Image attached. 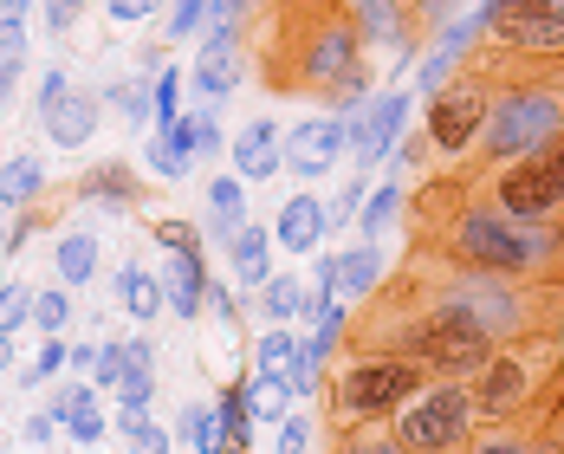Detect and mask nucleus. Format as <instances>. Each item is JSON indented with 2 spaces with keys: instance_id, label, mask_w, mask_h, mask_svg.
Returning <instances> with one entry per match:
<instances>
[{
  "instance_id": "nucleus-1",
  "label": "nucleus",
  "mask_w": 564,
  "mask_h": 454,
  "mask_svg": "<svg viewBox=\"0 0 564 454\" xmlns=\"http://www.w3.org/2000/svg\"><path fill=\"white\" fill-rule=\"evenodd\" d=\"M402 215H409V240L448 253L460 267H487V273L532 285H564V221H519L474 175H435L429 188H415V202H402Z\"/></svg>"
},
{
  "instance_id": "nucleus-2",
  "label": "nucleus",
  "mask_w": 564,
  "mask_h": 454,
  "mask_svg": "<svg viewBox=\"0 0 564 454\" xmlns=\"http://www.w3.org/2000/svg\"><path fill=\"white\" fill-rule=\"evenodd\" d=\"M273 26H280V46L267 58L273 91H318L325 98L364 58V33H357L344 0H285L273 13Z\"/></svg>"
},
{
  "instance_id": "nucleus-3",
  "label": "nucleus",
  "mask_w": 564,
  "mask_h": 454,
  "mask_svg": "<svg viewBox=\"0 0 564 454\" xmlns=\"http://www.w3.org/2000/svg\"><path fill=\"white\" fill-rule=\"evenodd\" d=\"M467 397L480 422H539L564 409V332L494 344V357L467 377Z\"/></svg>"
},
{
  "instance_id": "nucleus-4",
  "label": "nucleus",
  "mask_w": 564,
  "mask_h": 454,
  "mask_svg": "<svg viewBox=\"0 0 564 454\" xmlns=\"http://www.w3.org/2000/svg\"><path fill=\"white\" fill-rule=\"evenodd\" d=\"M429 383L422 364L409 357H390V350H350L344 344L338 357L325 364L318 377V409H325V435H344V429H377L390 422L402 402Z\"/></svg>"
},
{
  "instance_id": "nucleus-5",
  "label": "nucleus",
  "mask_w": 564,
  "mask_h": 454,
  "mask_svg": "<svg viewBox=\"0 0 564 454\" xmlns=\"http://www.w3.org/2000/svg\"><path fill=\"white\" fill-rule=\"evenodd\" d=\"M558 130H564L558 85H500L494 105H487V123H480V143H474V156L460 163V175L500 170V163H512V156L552 143Z\"/></svg>"
},
{
  "instance_id": "nucleus-6",
  "label": "nucleus",
  "mask_w": 564,
  "mask_h": 454,
  "mask_svg": "<svg viewBox=\"0 0 564 454\" xmlns=\"http://www.w3.org/2000/svg\"><path fill=\"white\" fill-rule=\"evenodd\" d=\"M480 429V409L467 397V377H429L415 397L390 415L402 454H460Z\"/></svg>"
},
{
  "instance_id": "nucleus-7",
  "label": "nucleus",
  "mask_w": 564,
  "mask_h": 454,
  "mask_svg": "<svg viewBox=\"0 0 564 454\" xmlns=\"http://www.w3.org/2000/svg\"><path fill=\"white\" fill-rule=\"evenodd\" d=\"M487 105H494V85L480 78V72H454L448 85H435L429 91V105H422V143H429V170L448 175L460 170L467 156H474V143H480V123H487Z\"/></svg>"
},
{
  "instance_id": "nucleus-8",
  "label": "nucleus",
  "mask_w": 564,
  "mask_h": 454,
  "mask_svg": "<svg viewBox=\"0 0 564 454\" xmlns=\"http://www.w3.org/2000/svg\"><path fill=\"white\" fill-rule=\"evenodd\" d=\"M507 215L519 221H564V130L552 143H539V150H525V156H512L500 170L474 175Z\"/></svg>"
},
{
  "instance_id": "nucleus-9",
  "label": "nucleus",
  "mask_w": 564,
  "mask_h": 454,
  "mask_svg": "<svg viewBox=\"0 0 564 454\" xmlns=\"http://www.w3.org/2000/svg\"><path fill=\"white\" fill-rule=\"evenodd\" d=\"M402 130H409V91H383V98H370L364 111L350 117V156H357V170L370 175L383 156H395Z\"/></svg>"
},
{
  "instance_id": "nucleus-10",
  "label": "nucleus",
  "mask_w": 564,
  "mask_h": 454,
  "mask_svg": "<svg viewBox=\"0 0 564 454\" xmlns=\"http://www.w3.org/2000/svg\"><path fill=\"white\" fill-rule=\"evenodd\" d=\"M344 150H350V123L344 117H305V123L285 130V170L299 182H318Z\"/></svg>"
},
{
  "instance_id": "nucleus-11",
  "label": "nucleus",
  "mask_w": 564,
  "mask_h": 454,
  "mask_svg": "<svg viewBox=\"0 0 564 454\" xmlns=\"http://www.w3.org/2000/svg\"><path fill=\"white\" fill-rule=\"evenodd\" d=\"M460 454H564V409L539 422H480Z\"/></svg>"
},
{
  "instance_id": "nucleus-12",
  "label": "nucleus",
  "mask_w": 564,
  "mask_h": 454,
  "mask_svg": "<svg viewBox=\"0 0 564 454\" xmlns=\"http://www.w3.org/2000/svg\"><path fill=\"white\" fill-rule=\"evenodd\" d=\"M350 7V20H357V33H364V46H402V58H415L422 46V33H415V0H344Z\"/></svg>"
},
{
  "instance_id": "nucleus-13",
  "label": "nucleus",
  "mask_w": 564,
  "mask_h": 454,
  "mask_svg": "<svg viewBox=\"0 0 564 454\" xmlns=\"http://www.w3.org/2000/svg\"><path fill=\"white\" fill-rule=\"evenodd\" d=\"M227 150H234V175L240 182H273L285 170V130L273 117H253L240 137H227Z\"/></svg>"
},
{
  "instance_id": "nucleus-14",
  "label": "nucleus",
  "mask_w": 564,
  "mask_h": 454,
  "mask_svg": "<svg viewBox=\"0 0 564 454\" xmlns=\"http://www.w3.org/2000/svg\"><path fill=\"white\" fill-rule=\"evenodd\" d=\"M325 234H332L325 202H318V195H292L280 208V221H273V247H285V253H318Z\"/></svg>"
},
{
  "instance_id": "nucleus-15",
  "label": "nucleus",
  "mask_w": 564,
  "mask_h": 454,
  "mask_svg": "<svg viewBox=\"0 0 564 454\" xmlns=\"http://www.w3.org/2000/svg\"><path fill=\"white\" fill-rule=\"evenodd\" d=\"M46 137H53L58 150H85L91 137H98V117H105V105L91 98V91H65L58 105H46Z\"/></svg>"
},
{
  "instance_id": "nucleus-16",
  "label": "nucleus",
  "mask_w": 564,
  "mask_h": 454,
  "mask_svg": "<svg viewBox=\"0 0 564 454\" xmlns=\"http://www.w3.org/2000/svg\"><path fill=\"white\" fill-rule=\"evenodd\" d=\"M240 40H208L202 58H195V91H202V105H221L240 91Z\"/></svg>"
},
{
  "instance_id": "nucleus-17",
  "label": "nucleus",
  "mask_w": 564,
  "mask_h": 454,
  "mask_svg": "<svg viewBox=\"0 0 564 454\" xmlns=\"http://www.w3.org/2000/svg\"><path fill=\"white\" fill-rule=\"evenodd\" d=\"M163 292H170V312L202 318V312H208V260H202V253H170Z\"/></svg>"
},
{
  "instance_id": "nucleus-18",
  "label": "nucleus",
  "mask_w": 564,
  "mask_h": 454,
  "mask_svg": "<svg viewBox=\"0 0 564 454\" xmlns=\"http://www.w3.org/2000/svg\"><path fill=\"white\" fill-rule=\"evenodd\" d=\"M383 273H390V267H383V247H377V240H357L350 253H338V299L344 305H364V299L383 285Z\"/></svg>"
},
{
  "instance_id": "nucleus-19",
  "label": "nucleus",
  "mask_w": 564,
  "mask_h": 454,
  "mask_svg": "<svg viewBox=\"0 0 564 454\" xmlns=\"http://www.w3.org/2000/svg\"><path fill=\"white\" fill-rule=\"evenodd\" d=\"M227 260H234V273L247 292H260V280L273 273V234L260 221H240L234 227V240H227Z\"/></svg>"
},
{
  "instance_id": "nucleus-20",
  "label": "nucleus",
  "mask_w": 564,
  "mask_h": 454,
  "mask_svg": "<svg viewBox=\"0 0 564 454\" xmlns=\"http://www.w3.org/2000/svg\"><path fill=\"white\" fill-rule=\"evenodd\" d=\"M40 188H46V163L33 150H20V156L0 163V208H33Z\"/></svg>"
},
{
  "instance_id": "nucleus-21",
  "label": "nucleus",
  "mask_w": 564,
  "mask_h": 454,
  "mask_svg": "<svg viewBox=\"0 0 564 454\" xmlns=\"http://www.w3.org/2000/svg\"><path fill=\"white\" fill-rule=\"evenodd\" d=\"M402 202H409V188H402V175L390 182H377L370 195H364V208H357V240H383V227L402 215Z\"/></svg>"
},
{
  "instance_id": "nucleus-22",
  "label": "nucleus",
  "mask_w": 564,
  "mask_h": 454,
  "mask_svg": "<svg viewBox=\"0 0 564 454\" xmlns=\"http://www.w3.org/2000/svg\"><path fill=\"white\" fill-rule=\"evenodd\" d=\"M117 292H123V312L143 318V325L170 305V292H163V280H156L150 267H117Z\"/></svg>"
},
{
  "instance_id": "nucleus-23",
  "label": "nucleus",
  "mask_w": 564,
  "mask_h": 454,
  "mask_svg": "<svg viewBox=\"0 0 564 454\" xmlns=\"http://www.w3.org/2000/svg\"><path fill=\"white\" fill-rule=\"evenodd\" d=\"M53 267H58V285H91L98 280V234H65L53 247Z\"/></svg>"
},
{
  "instance_id": "nucleus-24",
  "label": "nucleus",
  "mask_w": 564,
  "mask_h": 454,
  "mask_svg": "<svg viewBox=\"0 0 564 454\" xmlns=\"http://www.w3.org/2000/svg\"><path fill=\"white\" fill-rule=\"evenodd\" d=\"M299 299H305V280H292V273H267L260 292H253V312H260L267 325H292V318H299Z\"/></svg>"
},
{
  "instance_id": "nucleus-25",
  "label": "nucleus",
  "mask_w": 564,
  "mask_h": 454,
  "mask_svg": "<svg viewBox=\"0 0 564 454\" xmlns=\"http://www.w3.org/2000/svg\"><path fill=\"white\" fill-rule=\"evenodd\" d=\"M175 448L221 454V422H215V402H188V409L175 415Z\"/></svg>"
},
{
  "instance_id": "nucleus-26",
  "label": "nucleus",
  "mask_w": 564,
  "mask_h": 454,
  "mask_svg": "<svg viewBox=\"0 0 564 454\" xmlns=\"http://www.w3.org/2000/svg\"><path fill=\"white\" fill-rule=\"evenodd\" d=\"M78 195L85 202H105V208H137V175L123 170V163H105V170H91L85 182H78Z\"/></svg>"
},
{
  "instance_id": "nucleus-27",
  "label": "nucleus",
  "mask_w": 564,
  "mask_h": 454,
  "mask_svg": "<svg viewBox=\"0 0 564 454\" xmlns=\"http://www.w3.org/2000/svg\"><path fill=\"white\" fill-rule=\"evenodd\" d=\"M292 364H299V332H292V325H267L260 344H253V377H280L285 383Z\"/></svg>"
},
{
  "instance_id": "nucleus-28",
  "label": "nucleus",
  "mask_w": 564,
  "mask_h": 454,
  "mask_svg": "<svg viewBox=\"0 0 564 454\" xmlns=\"http://www.w3.org/2000/svg\"><path fill=\"white\" fill-rule=\"evenodd\" d=\"M370 98H377V72H370V58H357V65L344 72L338 85L325 91V105H332V117H344V123H350V117L364 111Z\"/></svg>"
},
{
  "instance_id": "nucleus-29",
  "label": "nucleus",
  "mask_w": 564,
  "mask_h": 454,
  "mask_svg": "<svg viewBox=\"0 0 564 454\" xmlns=\"http://www.w3.org/2000/svg\"><path fill=\"white\" fill-rule=\"evenodd\" d=\"M247 415L280 429L285 415H292V390H285L280 377H253V370H247Z\"/></svg>"
},
{
  "instance_id": "nucleus-30",
  "label": "nucleus",
  "mask_w": 564,
  "mask_h": 454,
  "mask_svg": "<svg viewBox=\"0 0 564 454\" xmlns=\"http://www.w3.org/2000/svg\"><path fill=\"white\" fill-rule=\"evenodd\" d=\"M332 454H402V442L390 435V422H377V429H344V435H325Z\"/></svg>"
},
{
  "instance_id": "nucleus-31",
  "label": "nucleus",
  "mask_w": 564,
  "mask_h": 454,
  "mask_svg": "<svg viewBox=\"0 0 564 454\" xmlns=\"http://www.w3.org/2000/svg\"><path fill=\"white\" fill-rule=\"evenodd\" d=\"M85 409H98V383H91V377H72V383H58V390H53L58 429H65V422H78Z\"/></svg>"
},
{
  "instance_id": "nucleus-32",
  "label": "nucleus",
  "mask_w": 564,
  "mask_h": 454,
  "mask_svg": "<svg viewBox=\"0 0 564 454\" xmlns=\"http://www.w3.org/2000/svg\"><path fill=\"white\" fill-rule=\"evenodd\" d=\"M33 325H40L46 338L72 325V285H58V292H53V285H46V292H33Z\"/></svg>"
},
{
  "instance_id": "nucleus-33",
  "label": "nucleus",
  "mask_w": 564,
  "mask_h": 454,
  "mask_svg": "<svg viewBox=\"0 0 564 454\" xmlns=\"http://www.w3.org/2000/svg\"><path fill=\"white\" fill-rule=\"evenodd\" d=\"M247 7H253V0H208V13H202V40H240Z\"/></svg>"
},
{
  "instance_id": "nucleus-34",
  "label": "nucleus",
  "mask_w": 564,
  "mask_h": 454,
  "mask_svg": "<svg viewBox=\"0 0 564 454\" xmlns=\"http://www.w3.org/2000/svg\"><path fill=\"white\" fill-rule=\"evenodd\" d=\"M117 409H150L156 402V370H137V364H123V377L111 383Z\"/></svg>"
},
{
  "instance_id": "nucleus-35",
  "label": "nucleus",
  "mask_w": 564,
  "mask_h": 454,
  "mask_svg": "<svg viewBox=\"0 0 564 454\" xmlns=\"http://www.w3.org/2000/svg\"><path fill=\"white\" fill-rule=\"evenodd\" d=\"M65 364H72V344H65V338H58V332H53V338L40 344V357H33V370H20V383L33 390V383H46V377H58Z\"/></svg>"
},
{
  "instance_id": "nucleus-36",
  "label": "nucleus",
  "mask_w": 564,
  "mask_h": 454,
  "mask_svg": "<svg viewBox=\"0 0 564 454\" xmlns=\"http://www.w3.org/2000/svg\"><path fill=\"white\" fill-rule=\"evenodd\" d=\"M111 98H117V111L130 117V123H150V117H156V98H150V78H123V85H117Z\"/></svg>"
},
{
  "instance_id": "nucleus-37",
  "label": "nucleus",
  "mask_w": 564,
  "mask_h": 454,
  "mask_svg": "<svg viewBox=\"0 0 564 454\" xmlns=\"http://www.w3.org/2000/svg\"><path fill=\"white\" fill-rule=\"evenodd\" d=\"M150 98H156V130H163V123H175V98H182V72H175V65H156V78H150Z\"/></svg>"
},
{
  "instance_id": "nucleus-38",
  "label": "nucleus",
  "mask_w": 564,
  "mask_h": 454,
  "mask_svg": "<svg viewBox=\"0 0 564 454\" xmlns=\"http://www.w3.org/2000/svg\"><path fill=\"white\" fill-rule=\"evenodd\" d=\"M33 318V285H0V332H20Z\"/></svg>"
},
{
  "instance_id": "nucleus-39",
  "label": "nucleus",
  "mask_w": 564,
  "mask_h": 454,
  "mask_svg": "<svg viewBox=\"0 0 564 454\" xmlns=\"http://www.w3.org/2000/svg\"><path fill=\"white\" fill-rule=\"evenodd\" d=\"M117 377H123V338H105V344H98V364H91V383H98V397H111Z\"/></svg>"
},
{
  "instance_id": "nucleus-40",
  "label": "nucleus",
  "mask_w": 564,
  "mask_h": 454,
  "mask_svg": "<svg viewBox=\"0 0 564 454\" xmlns=\"http://www.w3.org/2000/svg\"><path fill=\"white\" fill-rule=\"evenodd\" d=\"M156 240H163V253H202L208 247L195 221H156Z\"/></svg>"
},
{
  "instance_id": "nucleus-41",
  "label": "nucleus",
  "mask_w": 564,
  "mask_h": 454,
  "mask_svg": "<svg viewBox=\"0 0 564 454\" xmlns=\"http://www.w3.org/2000/svg\"><path fill=\"white\" fill-rule=\"evenodd\" d=\"M26 58V20L0 7V65H20Z\"/></svg>"
},
{
  "instance_id": "nucleus-42",
  "label": "nucleus",
  "mask_w": 564,
  "mask_h": 454,
  "mask_svg": "<svg viewBox=\"0 0 564 454\" xmlns=\"http://www.w3.org/2000/svg\"><path fill=\"white\" fill-rule=\"evenodd\" d=\"M202 13H208V0H175L163 40H195V33H202Z\"/></svg>"
},
{
  "instance_id": "nucleus-43",
  "label": "nucleus",
  "mask_w": 564,
  "mask_h": 454,
  "mask_svg": "<svg viewBox=\"0 0 564 454\" xmlns=\"http://www.w3.org/2000/svg\"><path fill=\"white\" fill-rule=\"evenodd\" d=\"M312 435H318V429H312V415H285V422H280V448H273V454H312Z\"/></svg>"
},
{
  "instance_id": "nucleus-44",
  "label": "nucleus",
  "mask_w": 564,
  "mask_h": 454,
  "mask_svg": "<svg viewBox=\"0 0 564 454\" xmlns=\"http://www.w3.org/2000/svg\"><path fill=\"white\" fill-rule=\"evenodd\" d=\"M150 170L163 175V182H182V175H188V156H175L163 137H150Z\"/></svg>"
},
{
  "instance_id": "nucleus-45",
  "label": "nucleus",
  "mask_w": 564,
  "mask_h": 454,
  "mask_svg": "<svg viewBox=\"0 0 564 454\" xmlns=\"http://www.w3.org/2000/svg\"><path fill=\"white\" fill-rule=\"evenodd\" d=\"M65 435H72L78 448H98V442H105V409H85L78 422H65Z\"/></svg>"
},
{
  "instance_id": "nucleus-46",
  "label": "nucleus",
  "mask_w": 564,
  "mask_h": 454,
  "mask_svg": "<svg viewBox=\"0 0 564 454\" xmlns=\"http://www.w3.org/2000/svg\"><path fill=\"white\" fill-rule=\"evenodd\" d=\"M170 448H175V435L163 422H143V429L130 435V454H170Z\"/></svg>"
},
{
  "instance_id": "nucleus-47",
  "label": "nucleus",
  "mask_w": 564,
  "mask_h": 454,
  "mask_svg": "<svg viewBox=\"0 0 564 454\" xmlns=\"http://www.w3.org/2000/svg\"><path fill=\"white\" fill-rule=\"evenodd\" d=\"M156 7H163V0H105V13H111L117 26H137V20H156Z\"/></svg>"
},
{
  "instance_id": "nucleus-48",
  "label": "nucleus",
  "mask_w": 564,
  "mask_h": 454,
  "mask_svg": "<svg viewBox=\"0 0 564 454\" xmlns=\"http://www.w3.org/2000/svg\"><path fill=\"white\" fill-rule=\"evenodd\" d=\"M20 435H26V448H53V435H58V415H53V409H40V415H26V429H20Z\"/></svg>"
},
{
  "instance_id": "nucleus-49",
  "label": "nucleus",
  "mask_w": 564,
  "mask_h": 454,
  "mask_svg": "<svg viewBox=\"0 0 564 454\" xmlns=\"http://www.w3.org/2000/svg\"><path fill=\"white\" fill-rule=\"evenodd\" d=\"M85 13V0H46V33H72Z\"/></svg>"
},
{
  "instance_id": "nucleus-50",
  "label": "nucleus",
  "mask_w": 564,
  "mask_h": 454,
  "mask_svg": "<svg viewBox=\"0 0 564 454\" xmlns=\"http://www.w3.org/2000/svg\"><path fill=\"white\" fill-rule=\"evenodd\" d=\"M123 364H137V370H156V338H123Z\"/></svg>"
},
{
  "instance_id": "nucleus-51",
  "label": "nucleus",
  "mask_w": 564,
  "mask_h": 454,
  "mask_svg": "<svg viewBox=\"0 0 564 454\" xmlns=\"http://www.w3.org/2000/svg\"><path fill=\"white\" fill-rule=\"evenodd\" d=\"M65 91H72V85H65V72H46V78H40V111H46V105H58V98H65Z\"/></svg>"
},
{
  "instance_id": "nucleus-52",
  "label": "nucleus",
  "mask_w": 564,
  "mask_h": 454,
  "mask_svg": "<svg viewBox=\"0 0 564 454\" xmlns=\"http://www.w3.org/2000/svg\"><path fill=\"white\" fill-rule=\"evenodd\" d=\"M91 364H98V344H72V370L91 377Z\"/></svg>"
},
{
  "instance_id": "nucleus-53",
  "label": "nucleus",
  "mask_w": 564,
  "mask_h": 454,
  "mask_svg": "<svg viewBox=\"0 0 564 454\" xmlns=\"http://www.w3.org/2000/svg\"><path fill=\"white\" fill-rule=\"evenodd\" d=\"M13 78H20V65H0V111H7V98H13Z\"/></svg>"
},
{
  "instance_id": "nucleus-54",
  "label": "nucleus",
  "mask_w": 564,
  "mask_h": 454,
  "mask_svg": "<svg viewBox=\"0 0 564 454\" xmlns=\"http://www.w3.org/2000/svg\"><path fill=\"white\" fill-rule=\"evenodd\" d=\"M13 370V332H0V377Z\"/></svg>"
},
{
  "instance_id": "nucleus-55",
  "label": "nucleus",
  "mask_w": 564,
  "mask_h": 454,
  "mask_svg": "<svg viewBox=\"0 0 564 454\" xmlns=\"http://www.w3.org/2000/svg\"><path fill=\"white\" fill-rule=\"evenodd\" d=\"M0 7H7V13H26V7H33V0H0Z\"/></svg>"
},
{
  "instance_id": "nucleus-56",
  "label": "nucleus",
  "mask_w": 564,
  "mask_h": 454,
  "mask_svg": "<svg viewBox=\"0 0 564 454\" xmlns=\"http://www.w3.org/2000/svg\"><path fill=\"white\" fill-rule=\"evenodd\" d=\"M552 85H558V98H564V72H558V78H552Z\"/></svg>"
},
{
  "instance_id": "nucleus-57",
  "label": "nucleus",
  "mask_w": 564,
  "mask_h": 454,
  "mask_svg": "<svg viewBox=\"0 0 564 454\" xmlns=\"http://www.w3.org/2000/svg\"><path fill=\"white\" fill-rule=\"evenodd\" d=\"M558 7H564V0H558Z\"/></svg>"
}]
</instances>
